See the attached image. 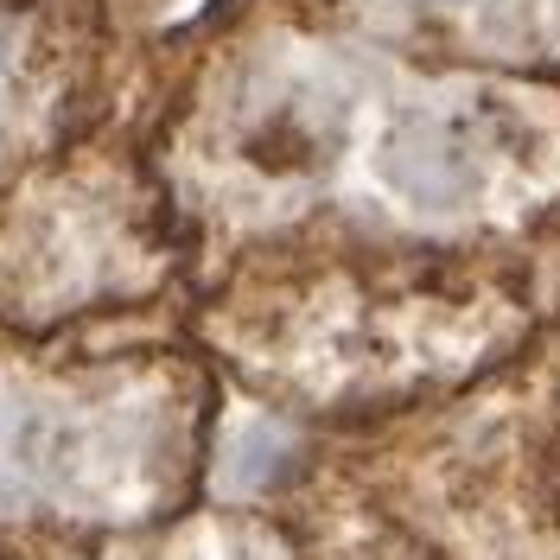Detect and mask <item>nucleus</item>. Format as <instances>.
Masks as SVG:
<instances>
[{"label":"nucleus","instance_id":"1","mask_svg":"<svg viewBox=\"0 0 560 560\" xmlns=\"http://www.w3.org/2000/svg\"><path fill=\"white\" fill-rule=\"evenodd\" d=\"M185 300L560 280V77L433 65L318 0H210L140 83Z\"/></svg>","mask_w":560,"mask_h":560},{"label":"nucleus","instance_id":"2","mask_svg":"<svg viewBox=\"0 0 560 560\" xmlns=\"http://www.w3.org/2000/svg\"><path fill=\"white\" fill-rule=\"evenodd\" d=\"M223 383L185 313L26 331L0 318V541H83L210 497Z\"/></svg>","mask_w":560,"mask_h":560},{"label":"nucleus","instance_id":"3","mask_svg":"<svg viewBox=\"0 0 560 560\" xmlns=\"http://www.w3.org/2000/svg\"><path fill=\"white\" fill-rule=\"evenodd\" d=\"M140 103L0 191V318L65 331L185 313V255L140 153Z\"/></svg>","mask_w":560,"mask_h":560},{"label":"nucleus","instance_id":"4","mask_svg":"<svg viewBox=\"0 0 560 560\" xmlns=\"http://www.w3.org/2000/svg\"><path fill=\"white\" fill-rule=\"evenodd\" d=\"M173 0H0V191L140 103Z\"/></svg>","mask_w":560,"mask_h":560},{"label":"nucleus","instance_id":"5","mask_svg":"<svg viewBox=\"0 0 560 560\" xmlns=\"http://www.w3.org/2000/svg\"><path fill=\"white\" fill-rule=\"evenodd\" d=\"M433 65L560 77V0H318Z\"/></svg>","mask_w":560,"mask_h":560},{"label":"nucleus","instance_id":"6","mask_svg":"<svg viewBox=\"0 0 560 560\" xmlns=\"http://www.w3.org/2000/svg\"><path fill=\"white\" fill-rule=\"evenodd\" d=\"M458 427L503 471V485L560 535V280L523 357L453 401Z\"/></svg>","mask_w":560,"mask_h":560},{"label":"nucleus","instance_id":"7","mask_svg":"<svg viewBox=\"0 0 560 560\" xmlns=\"http://www.w3.org/2000/svg\"><path fill=\"white\" fill-rule=\"evenodd\" d=\"M0 560H325L280 497H205L185 516L83 541H0Z\"/></svg>","mask_w":560,"mask_h":560}]
</instances>
